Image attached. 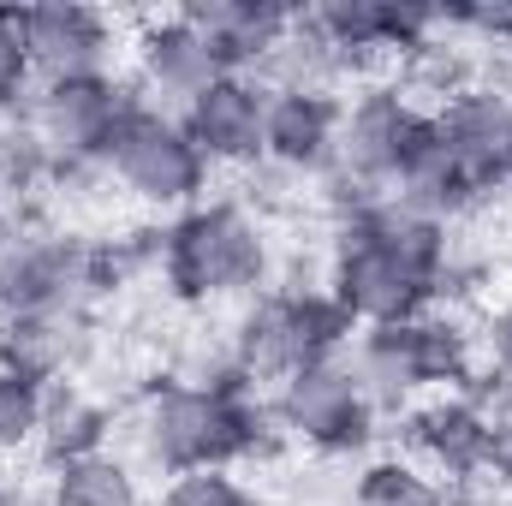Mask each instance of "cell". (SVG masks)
I'll return each mask as SVG.
<instances>
[{
  "label": "cell",
  "instance_id": "1",
  "mask_svg": "<svg viewBox=\"0 0 512 506\" xmlns=\"http://www.w3.org/2000/svg\"><path fill=\"white\" fill-rule=\"evenodd\" d=\"M280 435L274 411L256 399V387H203V381H155L131 417V441L143 465L161 477L191 471H233L256 453H268Z\"/></svg>",
  "mask_w": 512,
  "mask_h": 506
},
{
  "label": "cell",
  "instance_id": "2",
  "mask_svg": "<svg viewBox=\"0 0 512 506\" xmlns=\"http://www.w3.org/2000/svg\"><path fill=\"white\" fill-rule=\"evenodd\" d=\"M161 286L179 304H233L268 286V233L245 203H191L155 239Z\"/></svg>",
  "mask_w": 512,
  "mask_h": 506
},
{
  "label": "cell",
  "instance_id": "3",
  "mask_svg": "<svg viewBox=\"0 0 512 506\" xmlns=\"http://www.w3.org/2000/svg\"><path fill=\"white\" fill-rule=\"evenodd\" d=\"M352 316L334 304L328 286H268L227 328V352L251 387H280L286 376L340 358L352 346Z\"/></svg>",
  "mask_w": 512,
  "mask_h": 506
},
{
  "label": "cell",
  "instance_id": "4",
  "mask_svg": "<svg viewBox=\"0 0 512 506\" xmlns=\"http://www.w3.org/2000/svg\"><path fill=\"white\" fill-rule=\"evenodd\" d=\"M352 376L364 381L376 411H411L429 393H453L477 370V340L459 316L429 310L399 328H364L346 346Z\"/></svg>",
  "mask_w": 512,
  "mask_h": 506
},
{
  "label": "cell",
  "instance_id": "5",
  "mask_svg": "<svg viewBox=\"0 0 512 506\" xmlns=\"http://www.w3.org/2000/svg\"><path fill=\"white\" fill-rule=\"evenodd\" d=\"M126 274V256L90 239H72L36 215L0 221V316L48 310V304H84L102 298Z\"/></svg>",
  "mask_w": 512,
  "mask_h": 506
},
{
  "label": "cell",
  "instance_id": "6",
  "mask_svg": "<svg viewBox=\"0 0 512 506\" xmlns=\"http://www.w3.org/2000/svg\"><path fill=\"white\" fill-rule=\"evenodd\" d=\"M102 173L120 191H131L137 203L185 215L191 203H203L215 167L203 161V149L191 143V131L179 126V114H167V108H155V102L137 96L126 126L114 131V149H108Z\"/></svg>",
  "mask_w": 512,
  "mask_h": 506
},
{
  "label": "cell",
  "instance_id": "7",
  "mask_svg": "<svg viewBox=\"0 0 512 506\" xmlns=\"http://www.w3.org/2000/svg\"><path fill=\"white\" fill-rule=\"evenodd\" d=\"M334 304L352 316V328H399L435 310L441 280L423 274L417 262H405L399 251H387L382 239H370L352 221H334V256H328V280Z\"/></svg>",
  "mask_w": 512,
  "mask_h": 506
},
{
  "label": "cell",
  "instance_id": "8",
  "mask_svg": "<svg viewBox=\"0 0 512 506\" xmlns=\"http://www.w3.org/2000/svg\"><path fill=\"white\" fill-rule=\"evenodd\" d=\"M274 423L286 441L322 453V459H346V453H364L370 435H376V405L364 393V381L352 376V358H322L298 376H286L268 399Z\"/></svg>",
  "mask_w": 512,
  "mask_h": 506
},
{
  "label": "cell",
  "instance_id": "9",
  "mask_svg": "<svg viewBox=\"0 0 512 506\" xmlns=\"http://www.w3.org/2000/svg\"><path fill=\"white\" fill-rule=\"evenodd\" d=\"M137 108V90H131L120 72H102V78H66V84H36L24 120L42 137L54 173H84V167H102L108 149H114V131L126 126V114Z\"/></svg>",
  "mask_w": 512,
  "mask_h": 506
},
{
  "label": "cell",
  "instance_id": "10",
  "mask_svg": "<svg viewBox=\"0 0 512 506\" xmlns=\"http://www.w3.org/2000/svg\"><path fill=\"white\" fill-rule=\"evenodd\" d=\"M423 131H429V108L417 96H405L399 84H364L352 102H340V167L334 173L387 197Z\"/></svg>",
  "mask_w": 512,
  "mask_h": 506
},
{
  "label": "cell",
  "instance_id": "11",
  "mask_svg": "<svg viewBox=\"0 0 512 506\" xmlns=\"http://www.w3.org/2000/svg\"><path fill=\"white\" fill-rule=\"evenodd\" d=\"M405 441H411V459L429 477H441L447 489L489 477V399H483V387H453V393H429L423 405H411Z\"/></svg>",
  "mask_w": 512,
  "mask_h": 506
},
{
  "label": "cell",
  "instance_id": "12",
  "mask_svg": "<svg viewBox=\"0 0 512 506\" xmlns=\"http://www.w3.org/2000/svg\"><path fill=\"white\" fill-rule=\"evenodd\" d=\"M18 36H24L36 84H66V78L114 72V18L84 6V0L18 6Z\"/></svg>",
  "mask_w": 512,
  "mask_h": 506
},
{
  "label": "cell",
  "instance_id": "13",
  "mask_svg": "<svg viewBox=\"0 0 512 506\" xmlns=\"http://www.w3.org/2000/svg\"><path fill=\"white\" fill-rule=\"evenodd\" d=\"M215 78H227V66L185 12L149 18L137 30V96L143 102L173 114V108H191Z\"/></svg>",
  "mask_w": 512,
  "mask_h": 506
},
{
  "label": "cell",
  "instance_id": "14",
  "mask_svg": "<svg viewBox=\"0 0 512 506\" xmlns=\"http://www.w3.org/2000/svg\"><path fill=\"white\" fill-rule=\"evenodd\" d=\"M179 126L191 131L209 167H256L268 126V84L256 72H227L191 108H179Z\"/></svg>",
  "mask_w": 512,
  "mask_h": 506
},
{
  "label": "cell",
  "instance_id": "15",
  "mask_svg": "<svg viewBox=\"0 0 512 506\" xmlns=\"http://www.w3.org/2000/svg\"><path fill=\"white\" fill-rule=\"evenodd\" d=\"M90 310L84 304H48V310H24V316H0V370L42 381H72L78 364L90 358Z\"/></svg>",
  "mask_w": 512,
  "mask_h": 506
},
{
  "label": "cell",
  "instance_id": "16",
  "mask_svg": "<svg viewBox=\"0 0 512 506\" xmlns=\"http://www.w3.org/2000/svg\"><path fill=\"white\" fill-rule=\"evenodd\" d=\"M262 161L298 179H328L340 167V96L310 90H268Z\"/></svg>",
  "mask_w": 512,
  "mask_h": 506
},
{
  "label": "cell",
  "instance_id": "17",
  "mask_svg": "<svg viewBox=\"0 0 512 506\" xmlns=\"http://www.w3.org/2000/svg\"><path fill=\"white\" fill-rule=\"evenodd\" d=\"M435 131L447 137V149L465 161V173L483 191L507 185V137H512V102L495 96L489 84H465L459 96H447L441 108H429Z\"/></svg>",
  "mask_w": 512,
  "mask_h": 506
},
{
  "label": "cell",
  "instance_id": "18",
  "mask_svg": "<svg viewBox=\"0 0 512 506\" xmlns=\"http://www.w3.org/2000/svg\"><path fill=\"white\" fill-rule=\"evenodd\" d=\"M203 36L209 48L221 54L227 72H262V60L286 42L292 30V6H274V0H191L179 6Z\"/></svg>",
  "mask_w": 512,
  "mask_h": 506
},
{
  "label": "cell",
  "instance_id": "19",
  "mask_svg": "<svg viewBox=\"0 0 512 506\" xmlns=\"http://www.w3.org/2000/svg\"><path fill=\"white\" fill-rule=\"evenodd\" d=\"M114 405L102 393H90L84 381H54L48 387V411H42V435H36V453L54 465H72V459H90V453H108V435H114Z\"/></svg>",
  "mask_w": 512,
  "mask_h": 506
},
{
  "label": "cell",
  "instance_id": "20",
  "mask_svg": "<svg viewBox=\"0 0 512 506\" xmlns=\"http://www.w3.org/2000/svg\"><path fill=\"white\" fill-rule=\"evenodd\" d=\"M268 90H310V96H334V84L346 78V66H340V54L310 30V18L298 12L292 18V30H286V42L262 60V72H256Z\"/></svg>",
  "mask_w": 512,
  "mask_h": 506
},
{
  "label": "cell",
  "instance_id": "21",
  "mask_svg": "<svg viewBox=\"0 0 512 506\" xmlns=\"http://www.w3.org/2000/svg\"><path fill=\"white\" fill-rule=\"evenodd\" d=\"M48 506H143V489H137L131 459H120V453L108 447V453L54 465V477H48Z\"/></svg>",
  "mask_w": 512,
  "mask_h": 506
},
{
  "label": "cell",
  "instance_id": "22",
  "mask_svg": "<svg viewBox=\"0 0 512 506\" xmlns=\"http://www.w3.org/2000/svg\"><path fill=\"white\" fill-rule=\"evenodd\" d=\"M352 506H465L459 489L429 477L417 459H370L352 483Z\"/></svg>",
  "mask_w": 512,
  "mask_h": 506
},
{
  "label": "cell",
  "instance_id": "23",
  "mask_svg": "<svg viewBox=\"0 0 512 506\" xmlns=\"http://www.w3.org/2000/svg\"><path fill=\"white\" fill-rule=\"evenodd\" d=\"M48 179H60V173H54L42 137L30 131V120L24 114H0V197H24V191H36Z\"/></svg>",
  "mask_w": 512,
  "mask_h": 506
},
{
  "label": "cell",
  "instance_id": "24",
  "mask_svg": "<svg viewBox=\"0 0 512 506\" xmlns=\"http://www.w3.org/2000/svg\"><path fill=\"white\" fill-rule=\"evenodd\" d=\"M42 411H48V387L18 370H0V459L30 453L42 435Z\"/></svg>",
  "mask_w": 512,
  "mask_h": 506
},
{
  "label": "cell",
  "instance_id": "25",
  "mask_svg": "<svg viewBox=\"0 0 512 506\" xmlns=\"http://www.w3.org/2000/svg\"><path fill=\"white\" fill-rule=\"evenodd\" d=\"M155 506H262V495L245 489L233 471H191V477H167Z\"/></svg>",
  "mask_w": 512,
  "mask_h": 506
},
{
  "label": "cell",
  "instance_id": "26",
  "mask_svg": "<svg viewBox=\"0 0 512 506\" xmlns=\"http://www.w3.org/2000/svg\"><path fill=\"white\" fill-rule=\"evenodd\" d=\"M30 96H36V72H30L24 36H18V12L0 6V114H24Z\"/></svg>",
  "mask_w": 512,
  "mask_h": 506
},
{
  "label": "cell",
  "instance_id": "27",
  "mask_svg": "<svg viewBox=\"0 0 512 506\" xmlns=\"http://www.w3.org/2000/svg\"><path fill=\"white\" fill-rule=\"evenodd\" d=\"M453 30L477 48H495L512 54V0H471V6H453Z\"/></svg>",
  "mask_w": 512,
  "mask_h": 506
},
{
  "label": "cell",
  "instance_id": "28",
  "mask_svg": "<svg viewBox=\"0 0 512 506\" xmlns=\"http://www.w3.org/2000/svg\"><path fill=\"white\" fill-rule=\"evenodd\" d=\"M483 399H489V477L512 489V387L489 376Z\"/></svg>",
  "mask_w": 512,
  "mask_h": 506
},
{
  "label": "cell",
  "instance_id": "29",
  "mask_svg": "<svg viewBox=\"0 0 512 506\" xmlns=\"http://www.w3.org/2000/svg\"><path fill=\"white\" fill-rule=\"evenodd\" d=\"M483 358H489V376L512 387V298L483 322Z\"/></svg>",
  "mask_w": 512,
  "mask_h": 506
},
{
  "label": "cell",
  "instance_id": "30",
  "mask_svg": "<svg viewBox=\"0 0 512 506\" xmlns=\"http://www.w3.org/2000/svg\"><path fill=\"white\" fill-rule=\"evenodd\" d=\"M507 185H512V137H507Z\"/></svg>",
  "mask_w": 512,
  "mask_h": 506
},
{
  "label": "cell",
  "instance_id": "31",
  "mask_svg": "<svg viewBox=\"0 0 512 506\" xmlns=\"http://www.w3.org/2000/svg\"><path fill=\"white\" fill-rule=\"evenodd\" d=\"M0 506H12V495H6V489H0Z\"/></svg>",
  "mask_w": 512,
  "mask_h": 506
},
{
  "label": "cell",
  "instance_id": "32",
  "mask_svg": "<svg viewBox=\"0 0 512 506\" xmlns=\"http://www.w3.org/2000/svg\"><path fill=\"white\" fill-rule=\"evenodd\" d=\"M0 221H6V197H0Z\"/></svg>",
  "mask_w": 512,
  "mask_h": 506
}]
</instances>
